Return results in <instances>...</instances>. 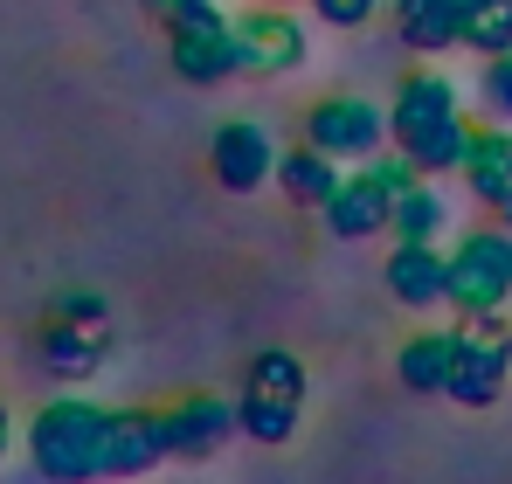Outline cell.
<instances>
[{
  "label": "cell",
  "instance_id": "obj_1",
  "mask_svg": "<svg viewBox=\"0 0 512 484\" xmlns=\"http://www.w3.org/2000/svg\"><path fill=\"white\" fill-rule=\"evenodd\" d=\"M104 422H111V408L84 402V395L42 402L35 422H28V464H35L49 484L104 478Z\"/></svg>",
  "mask_w": 512,
  "mask_h": 484
},
{
  "label": "cell",
  "instance_id": "obj_2",
  "mask_svg": "<svg viewBox=\"0 0 512 484\" xmlns=\"http://www.w3.org/2000/svg\"><path fill=\"white\" fill-rule=\"evenodd\" d=\"M305 395H312V374L298 353L284 346H263L250 367H243V388H236V422L256 443H291L298 422H305Z\"/></svg>",
  "mask_w": 512,
  "mask_h": 484
},
{
  "label": "cell",
  "instance_id": "obj_3",
  "mask_svg": "<svg viewBox=\"0 0 512 484\" xmlns=\"http://www.w3.org/2000/svg\"><path fill=\"white\" fill-rule=\"evenodd\" d=\"M111 360V305L97 291H63L42 319V367L56 381H97Z\"/></svg>",
  "mask_w": 512,
  "mask_h": 484
},
{
  "label": "cell",
  "instance_id": "obj_4",
  "mask_svg": "<svg viewBox=\"0 0 512 484\" xmlns=\"http://www.w3.org/2000/svg\"><path fill=\"white\" fill-rule=\"evenodd\" d=\"M167 63L180 83H229L236 77V35L215 0H173L167 14Z\"/></svg>",
  "mask_w": 512,
  "mask_h": 484
},
{
  "label": "cell",
  "instance_id": "obj_5",
  "mask_svg": "<svg viewBox=\"0 0 512 484\" xmlns=\"http://www.w3.org/2000/svg\"><path fill=\"white\" fill-rule=\"evenodd\" d=\"M512 298V229H471V236H457L450 249V291H443V305H457L464 319L471 312H506Z\"/></svg>",
  "mask_w": 512,
  "mask_h": 484
},
{
  "label": "cell",
  "instance_id": "obj_6",
  "mask_svg": "<svg viewBox=\"0 0 512 484\" xmlns=\"http://www.w3.org/2000/svg\"><path fill=\"white\" fill-rule=\"evenodd\" d=\"M512 381V325L499 312H471L457 325V367H450V402L457 408H492Z\"/></svg>",
  "mask_w": 512,
  "mask_h": 484
},
{
  "label": "cell",
  "instance_id": "obj_7",
  "mask_svg": "<svg viewBox=\"0 0 512 484\" xmlns=\"http://www.w3.org/2000/svg\"><path fill=\"white\" fill-rule=\"evenodd\" d=\"M229 35H236V77H291L312 56L305 21L284 14V7H243V14H229Z\"/></svg>",
  "mask_w": 512,
  "mask_h": 484
},
{
  "label": "cell",
  "instance_id": "obj_8",
  "mask_svg": "<svg viewBox=\"0 0 512 484\" xmlns=\"http://www.w3.org/2000/svg\"><path fill=\"white\" fill-rule=\"evenodd\" d=\"M305 139L319 146V153H333V160H374L381 153V139H388V111L381 104H367V97H319L312 111H305Z\"/></svg>",
  "mask_w": 512,
  "mask_h": 484
},
{
  "label": "cell",
  "instance_id": "obj_9",
  "mask_svg": "<svg viewBox=\"0 0 512 484\" xmlns=\"http://www.w3.org/2000/svg\"><path fill=\"white\" fill-rule=\"evenodd\" d=\"M208 173H215V187H229V194H256V187H270V173H277V139H270L256 118H229V125H215V139H208Z\"/></svg>",
  "mask_w": 512,
  "mask_h": 484
},
{
  "label": "cell",
  "instance_id": "obj_10",
  "mask_svg": "<svg viewBox=\"0 0 512 484\" xmlns=\"http://www.w3.org/2000/svg\"><path fill=\"white\" fill-rule=\"evenodd\" d=\"M236 402L222 395H180L160 408V436H167V457H215L229 436H236Z\"/></svg>",
  "mask_w": 512,
  "mask_h": 484
},
{
  "label": "cell",
  "instance_id": "obj_11",
  "mask_svg": "<svg viewBox=\"0 0 512 484\" xmlns=\"http://www.w3.org/2000/svg\"><path fill=\"white\" fill-rule=\"evenodd\" d=\"M326 229L340 242H367V236H388V215H395V194L360 166V173H340V187L319 201Z\"/></svg>",
  "mask_w": 512,
  "mask_h": 484
},
{
  "label": "cell",
  "instance_id": "obj_12",
  "mask_svg": "<svg viewBox=\"0 0 512 484\" xmlns=\"http://www.w3.org/2000/svg\"><path fill=\"white\" fill-rule=\"evenodd\" d=\"M381 284H388L395 305H409V312H436L443 291H450V256H443L436 242H395V256L381 263Z\"/></svg>",
  "mask_w": 512,
  "mask_h": 484
},
{
  "label": "cell",
  "instance_id": "obj_13",
  "mask_svg": "<svg viewBox=\"0 0 512 484\" xmlns=\"http://www.w3.org/2000/svg\"><path fill=\"white\" fill-rule=\"evenodd\" d=\"M443 118H457V83H443L436 70H416V77H402V90H395L388 139L409 153V146H416V139H429Z\"/></svg>",
  "mask_w": 512,
  "mask_h": 484
},
{
  "label": "cell",
  "instance_id": "obj_14",
  "mask_svg": "<svg viewBox=\"0 0 512 484\" xmlns=\"http://www.w3.org/2000/svg\"><path fill=\"white\" fill-rule=\"evenodd\" d=\"M167 457V436H160V408H118L104 422V478H139Z\"/></svg>",
  "mask_w": 512,
  "mask_h": 484
},
{
  "label": "cell",
  "instance_id": "obj_15",
  "mask_svg": "<svg viewBox=\"0 0 512 484\" xmlns=\"http://www.w3.org/2000/svg\"><path fill=\"white\" fill-rule=\"evenodd\" d=\"M450 367H457V332H409L395 346V374H402L409 395H443Z\"/></svg>",
  "mask_w": 512,
  "mask_h": 484
},
{
  "label": "cell",
  "instance_id": "obj_16",
  "mask_svg": "<svg viewBox=\"0 0 512 484\" xmlns=\"http://www.w3.org/2000/svg\"><path fill=\"white\" fill-rule=\"evenodd\" d=\"M270 180L284 187V201H291V208H319V201L340 187V160H333V153H319V146L305 139V146L277 153V173H270Z\"/></svg>",
  "mask_w": 512,
  "mask_h": 484
},
{
  "label": "cell",
  "instance_id": "obj_17",
  "mask_svg": "<svg viewBox=\"0 0 512 484\" xmlns=\"http://www.w3.org/2000/svg\"><path fill=\"white\" fill-rule=\"evenodd\" d=\"M388 14H395V35L416 56L457 49V0H388Z\"/></svg>",
  "mask_w": 512,
  "mask_h": 484
},
{
  "label": "cell",
  "instance_id": "obj_18",
  "mask_svg": "<svg viewBox=\"0 0 512 484\" xmlns=\"http://www.w3.org/2000/svg\"><path fill=\"white\" fill-rule=\"evenodd\" d=\"M471 146H478V125L457 111V118H443L429 139H416V146H409V160H416V173H423V180H436V173H464Z\"/></svg>",
  "mask_w": 512,
  "mask_h": 484
},
{
  "label": "cell",
  "instance_id": "obj_19",
  "mask_svg": "<svg viewBox=\"0 0 512 484\" xmlns=\"http://www.w3.org/2000/svg\"><path fill=\"white\" fill-rule=\"evenodd\" d=\"M464 180H471V194L485 208H499L512 194V132H478V146L464 160Z\"/></svg>",
  "mask_w": 512,
  "mask_h": 484
},
{
  "label": "cell",
  "instance_id": "obj_20",
  "mask_svg": "<svg viewBox=\"0 0 512 484\" xmlns=\"http://www.w3.org/2000/svg\"><path fill=\"white\" fill-rule=\"evenodd\" d=\"M443 222H450L443 194H436L429 180H416V187H402V194H395L388 236H395V242H436V236H443Z\"/></svg>",
  "mask_w": 512,
  "mask_h": 484
},
{
  "label": "cell",
  "instance_id": "obj_21",
  "mask_svg": "<svg viewBox=\"0 0 512 484\" xmlns=\"http://www.w3.org/2000/svg\"><path fill=\"white\" fill-rule=\"evenodd\" d=\"M457 42L478 56L512 49V0H457Z\"/></svg>",
  "mask_w": 512,
  "mask_h": 484
},
{
  "label": "cell",
  "instance_id": "obj_22",
  "mask_svg": "<svg viewBox=\"0 0 512 484\" xmlns=\"http://www.w3.org/2000/svg\"><path fill=\"white\" fill-rule=\"evenodd\" d=\"M312 14H319L326 28H367V21L381 14V0H312Z\"/></svg>",
  "mask_w": 512,
  "mask_h": 484
},
{
  "label": "cell",
  "instance_id": "obj_23",
  "mask_svg": "<svg viewBox=\"0 0 512 484\" xmlns=\"http://www.w3.org/2000/svg\"><path fill=\"white\" fill-rule=\"evenodd\" d=\"M485 104H492L499 118H512V49L485 56Z\"/></svg>",
  "mask_w": 512,
  "mask_h": 484
},
{
  "label": "cell",
  "instance_id": "obj_24",
  "mask_svg": "<svg viewBox=\"0 0 512 484\" xmlns=\"http://www.w3.org/2000/svg\"><path fill=\"white\" fill-rule=\"evenodd\" d=\"M7 443H14V415H7V402H0V457H7Z\"/></svg>",
  "mask_w": 512,
  "mask_h": 484
},
{
  "label": "cell",
  "instance_id": "obj_25",
  "mask_svg": "<svg viewBox=\"0 0 512 484\" xmlns=\"http://www.w3.org/2000/svg\"><path fill=\"white\" fill-rule=\"evenodd\" d=\"M492 215H499V222H506V229H512V194H506V201H499V208H492Z\"/></svg>",
  "mask_w": 512,
  "mask_h": 484
},
{
  "label": "cell",
  "instance_id": "obj_26",
  "mask_svg": "<svg viewBox=\"0 0 512 484\" xmlns=\"http://www.w3.org/2000/svg\"><path fill=\"white\" fill-rule=\"evenodd\" d=\"M139 7H146V14H167V7H173V0H139Z\"/></svg>",
  "mask_w": 512,
  "mask_h": 484
}]
</instances>
